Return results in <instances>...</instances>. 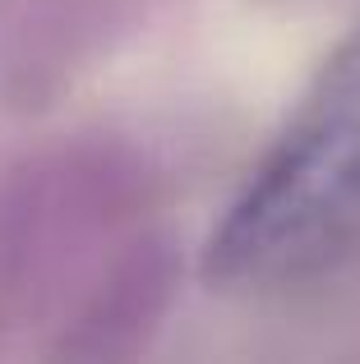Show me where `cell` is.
Instances as JSON below:
<instances>
[{"label": "cell", "mask_w": 360, "mask_h": 364, "mask_svg": "<svg viewBox=\"0 0 360 364\" xmlns=\"http://www.w3.org/2000/svg\"><path fill=\"white\" fill-rule=\"evenodd\" d=\"M351 258H360V28L217 217L203 277L235 295H282Z\"/></svg>", "instance_id": "cell-1"}]
</instances>
